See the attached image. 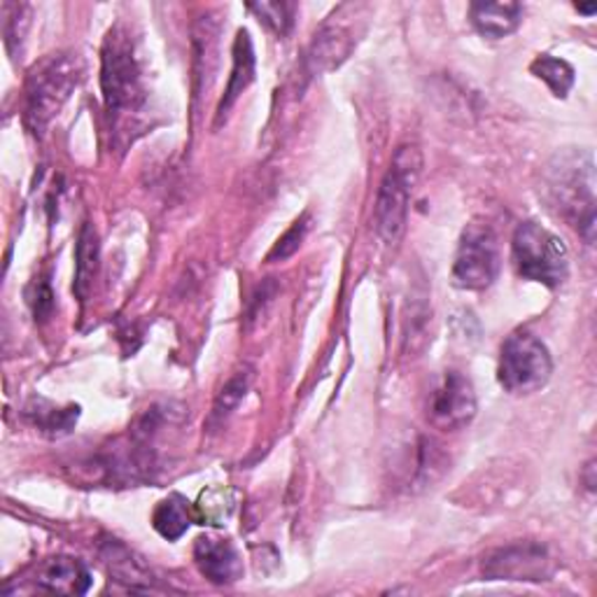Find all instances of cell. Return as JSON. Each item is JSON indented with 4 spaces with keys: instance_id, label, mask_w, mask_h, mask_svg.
<instances>
[{
    "instance_id": "cell-25",
    "label": "cell",
    "mask_w": 597,
    "mask_h": 597,
    "mask_svg": "<svg viewBox=\"0 0 597 597\" xmlns=\"http://www.w3.org/2000/svg\"><path fill=\"white\" fill-rule=\"evenodd\" d=\"M245 390H247V376H236L234 380H229V385L222 390L215 403V416L218 418L226 416L245 397Z\"/></svg>"
},
{
    "instance_id": "cell-20",
    "label": "cell",
    "mask_w": 597,
    "mask_h": 597,
    "mask_svg": "<svg viewBox=\"0 0 597 597\" xmlns=\"http://www.w3.org/2000/svg\"><path fill=\"white\" fill-rule=\"evenodd\" d=\"M96 266H99V239L91 224H85L77 239V276H75V292L82 299L87 297L89 285L93 280Z\"/></svg>"
},
{
    "instance_id": "cell-21",
    "label": "cell",
    "mask_w": 597,
    "mask_h": 597,
    "mask_svg": "<svg viewBox=\"0 0 597 597\" xmlns=\"http://www.w3.org/2000/svg\"><path fill=\"white\" fill-rule=\"evenodd\" d=\"M530 70L539 77V80H544L549 85V89L557 96V99H565L570 89L574 87V68L563 59H555L551 54L537 56Z\"/></svg>"
},
{
    "instance_id": "cell-19",
    "label": "cell",
    "mask_w": 597,
    "mask_h": 597,
    "mask_svg": "<svg viewBox=\"0 0 597 597\" xmlns=\"http://www.w3.org/2000/svg\"><path fill=\"white\" fill-rule=\"evenodd\" d=\"M234 509H236L234 490L215 486L201 493L195 513L201 526H224L229 521V516L234 513Z\"/></svg>"
},
{
    "instance_id": "cell-6",
    "label": "cell",
    "mask_w": 597,
    "mask_h": 597,
    "mask_svg": "<svg viewBox=\"0 0 597 597\" xmlns=\"http://www.w3.org/2000/svg\"><path fill=\"white\" fill-rule=\"evenodd\" d=\"M553 372V360L546 345L528 332L507 339L499 357V383L513 395H530L544 388Z\"/></svg>"
},
{
    "instance_id": "cell-26",
    "label": "cell",
    "mask_w": 597,
    "mask_h": 597,
    "mask_svg": "<svg viewBox=\"0 0 597 597\" xmlns=\"http://www.w3.org/2000/svg\"><path fill=\"white\" fill-rule=\"evenodd\" d=\"M35 295H31V306H33V313L35 318H45L49 316L52 311V290H49V285L47 283H35Z\"/></svg>"
},
{
    "instance_id": "cell-16",
    "label": "cell",
    "mask_w": 597,
    "mask_h": 597,
    "mask_svg": "<svg viewBox=\"0 0 597 597\" xmlns=\"http://www.w3.org/2000/svg\"><path fill=\"white\" fill-rule=\"evenodd\" d=\"M195 521H197V513L189 507V502L183 495H168L152 513L154 530H157L164 539H168V542L180 539Z\"/></svg>"
},
{
    "instance_id": "cell-1",
    "label": "cell",
    "mask_w": 597,
    "mask_h": 597,
    "mask_svg": "<svg viewBox=\"0 0 597 597\" xmlns=\"http://www.w3.org/2000/svg\"><path fill=\"white\" fill-rule=\"evenodd\" d=\"M546 195L551 206L579 234L595 239V164L586 152L557 154L546 173Z\"/></svg>"
},
{
    "instance_id": "cell-22",
    "label": "cell",
    "mask_w": 597,
    "mask_h": 597,
    "mask_svg": "<svg viewBox=\"0 0 597 597\" xmlns=\"http://www.w3.org/2000/svg\"><path fill=\"white\" fill-rule=\"evenodd\" d=\"M250 10L257 12L259 19H264V24H268L280 35L290 31L295 24V5L290 3H255L250 5Z\"/></svg>"
},
{
    "instance_id": "cell-17",
    "label": "cell",
    "mask_w": 597,
    "mask_h": 597,
    "mask_svg": "<svg viewBox=\"0 0 597 597\" xmlns=\"http://www.w3.org/2000/svg\"><path fill=\"white\" fill-rule=\"evenodd\" d=\"M218 33H220V24L213 22L210 16H203L201 22L195 29V77H197V93H201L203 89H208L206 77H213V66L210 62H215L218 54Z\"/></svg>"
},
{
    "instance_id": "cell-2",
    "label": "cell",
    "mask_w": 597,
    "mask_h": 597,
    "mask_svg": "<svg viewBox=\"0 0 597 597\" xmlns=\"http://www.w3.org/2000/svg\"><path fill=\"white\" fill-rule=\"evenodd\" d=\"M82 80V62L77 54L59 52L49 54L35 64L26 80V126L43 133L47 124L59 114L70 93Z\"/></svg>"
},
{
    "instance_id": "cell-23",
    "label": "cell",
    "mask_w": 597,
    "mask_h": 597,
    "mask_svg": "<svg viewBox=\"0 0 597 597\" xmlns=\"http://www.w3.org/2000/svg\"><path fill=\"white\" fill-rule=\"evenodd\" d=\"M306 231H308V218L297 220L290 231H285V236L276 243V247L272 250V253H268L266 259L268 262H283L287 257H292L299 250V245H301V241L306 236Z\"/></svg>"
},
{
    "instance_id": "cell-8",
    "label": "cell",
    "mask_w": 597,
    "mask_h": 597,
    "mask_svg": "<svg viewBox=\"0 0 597 597\" xmlns=\"http://www.w3.org/2000/svg\"><path fill=\"white\" fill-rule=\"evenodd\" d=\"M499 272V250L493 229L472 224L462 236L453 264V280L462 290H486Z\"/></svg>"
},
{
    "instance_id": "cell-4",
    "label": "cell",
    "mask_w": 597,
    "mask_h": 597,
    "mask_svg": "<svg viewBox=\"0 0 597 597\" xmlns=\"http://www.w3.org/2000/svg\"><path fill=\"white\" fill-rule=\"evenodd\" d=\"M422 157L418 147L401 145L395 152V159L390 170L385 173L380 183L376 208H374V224L378 236L385 243H399V239L407 231V215H409V199L413 195V187L420 178Z\"/></svg>"
},
{
    "instance_id": "cell-15",
    "label": "cell",
    "mask_w": 597,
    "mask_h": 597,
    "mask_svg": "<svg viewBox=\"0 0 597 597\" xmlns=\"http://www.w3.org/2000/svg\"><path fill=\"white\" fill-rule=\"evenodd\" d=\"M103 563L114 579L126 584L131 590H150L154 584L145 565L120 542H108L103 546Z\"/></svg>"
},
{
    "instance_id": "cell-3",
    "label": "cell",
    "mask_w": 597,
    "mask_h": 597,
    "mask_svg": "<svg viewBox=\"0 0 597 597\" xmlns=\"http://www.w3.org/2000/svg\"><path fill=\"white\" fill-rule=\"evenodd\" d=\"M101 89L106 108L112 114L136 112L145 99V77L139 64L136 47L124 26H114L106 35L101 52Z\"/></svg>"
},
{
    "instance_id": "cell-14",
    "label": "cell",
    "mask_w": 597,
    "mask_h": 597,
    "mask_svg": "<svg viewBox=\"0 0 597 597\" xmlns=\"http://www.w3.org/2000/svg\"><path fill=\"white\" fill-rule=\"evenodd\" d=\"M255 80V52L253 43H250L247 31L236 33V43H234V68H231L229 85L224 91V99L218 108V114L222 120V114L229 112V108L236 103L239 96L250 87V82Z\"/></svg>"
},
{
    "instance_id": "cell-11",
    "label": "cell",
    "mask_w": 597,
    "mask_h": 597,
    "mask_svg": "<svg viewBox=\"0 0 597 597\" xmlns=\"http://www.w3.org/2000/svg\"><path fill=\"white\" fill-rule=\"evenodd\" d=\"M195 561L199 572L213 584H234L243 576V561L229 539L199 537L195 544Z\"/></svg>"
},
{
    "instance_id": "cell-27",
    "label": "cell",
    "mask_w": 597,
    "mask_h": 597,
    "mask_svg": "<svg viewBox=\"0 0 597 597\" xmlns=\"http://www.w3.org/2000/svg\"><path fill=\"white\" fill-rule=\"evenodd\" d=\"M597 10V5L593 3V5H579V12H584V14H593Z\"/></svg>"
},
{
    "instance_id": "cell-18",
    "label": "cell",
    "mask_w": 597,
    "mask_h": 597,
    "mask_svg": "<svg viewBox=\"0 0 597 597\" xmlns=\"http://www.w3.org/2000/svg\"><path fill=\"white\" fill-rule=\"evenodd\" d=\"M26 416L33 420V425L37 430H43L45 434L64 436L75 428L77 418H80V407L56 409L43 399H33V403H29L26 407Z\"/></svg>"
},
{
    "instance_id": "cell-12",
    "label": "cell",
    "mask_w": 597,
    "mask_h": 597,
    "mask_svg": "<svg viewBox=\"0 0 597 597\" xmlns=\"http://www.w3.org/2000/svg\"><path fill=\"white\" fill-rule=\"evenodd\" d=\"M35 582L49 593L85 595L91 586V574L80 561H75V557L59 555L52 557V561L41 567Z\"/></svg>"
},
{
    "instance_id": "cell-13",
    "label": "cell",
    "mask_w": 597,
    "mask_h": 597,
    "mask_svg": "<svg viewBox=\"0 0 597 597\" xmlns=\"http://www.w3.org/2000/svg\"><path fill=\"white\" fill-rule=\"evenodd\" d=\"M472 24L488 37H505L513 33L523 19L521 3H474L469 8Z\"/></svg>"
},
{
    "instance_id": "cell-9",
    "label": "cell",
    "mask_w": 597,
    "mask_h": 597,
    "mask_svg": "<svg viewBox=\"0 0 597 597\" xmlns=\"http://www.w3.org/2000/svg\"><path fill=\"white\" fill-rule=\"evenodd\" d=\"M551 572L546 546L534 542L495 549L484 557V576L493 582H546Z\"/></svg>"
},
{
    "instance_id": "cell-24",
    "label": "cell",
    "mask_w": 597,
    "mask_h": 597,
    "mask_svg": "<svg viewBox=\"0 0 597 597\" xmlns=\"http://www.w3.org/2000/svg\"><path fill=\"white\" fill-rule=\"evenodd\" d=\"M29 10H31L29 5H12L14 14H10V10L3 8V12H5V43H8L10 52H12L14 43L24 41V31H26V24H29V19L24 14Z\"/></svg>"
},
{
    "instance_id": "cell-7",
    "label": "cell",
    "mask_w": 597,
    "mask_h": 597,
    "mask_svg": "<svg viewBox=\"0 0 597 597\" xmlns=\"http://www.w3.org/2000/svg\"><path fill=\"white\" fill-rule=\"evenodd\" d=\"M369 10L372 8L364 3H345L332 12L308 49V64H311L313 73L334 70L349 59L364 33L362 22L369 19Z\"/></svg>"
},
{
    "instance_id": "cell-10",
    "label": "cell",
    "mask_w": 597,
    "mask_h": 597,
    "mask_svg": "<svg viewBox=\"0 0 597 597\" xmlns=\"http://www.w3.org/2000/svg\"><path fill=\"white\" fill-rule=\"evenodd\" d=\"M476 416V393L472 380L460 372H446L432 395L430 418L441 430H460Z\"/></svg>"
},
{
    "instance_id": "cell-5",
    "label": "cell",
    "mask_w": 597,
    "mask_h": 597,
    "mask_svg": "<svg viewBox=\"0 0 597 597\" xmlns=\"http://www.w3.org/2000/svg\"><path fill=\"white\" fill-rule=\"evenodd\" d=\"M513 262L523 278L546 287L563 285L570 274V255L565 243L534 222H526L516 229Z\"/></svg>"
}]
</instances>
